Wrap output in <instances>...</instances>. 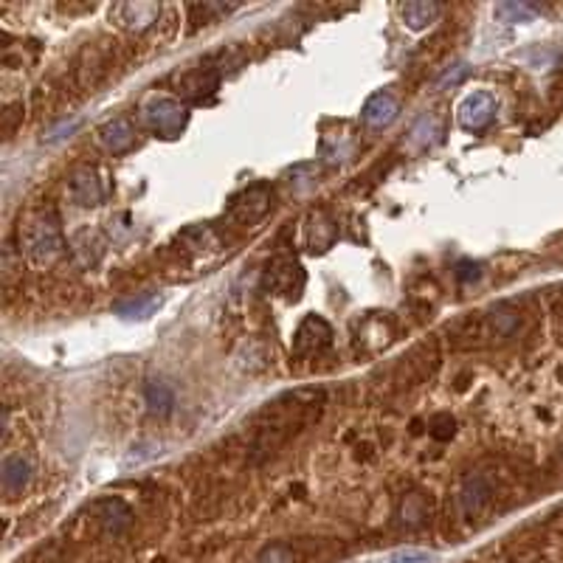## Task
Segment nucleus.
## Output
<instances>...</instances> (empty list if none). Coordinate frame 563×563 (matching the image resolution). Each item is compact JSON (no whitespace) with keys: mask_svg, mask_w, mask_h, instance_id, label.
Wrapping results in <instances>:
<instances>
[{"mask_svg":"<svg viewBox=\"0 0 563 563\" xmlns=\"http://www.w3.org/2000/svg\"><path fill=\"white\" fill-rule=\"evenodd\" d=\"M65 251V237L59 229V217L54 212H37L26 217V223L20 226V254L39 265H48L59 259Z\"/></svg>","mask_w":563,"mask_h":563,"instance_id":"nucleus-1","label":"nucleus"},{"mask_svg":"<svg viewBox=\"0 0 563 563\" xmlns=\"http://www.w3.org/2000/svg\"><path fill=\"white\" fill-rule=\"evenodd\" d=\"M141 122L160 138H178L189 125V108L172 96H150L141 105Z\"/></svg>","mask_w":563,"mask_h":563,"instance_id":"nucleus-2","label":"nucleus"},{"mask_svg":"<svg viewBox=\"0 0 563 563\" xmlns=\"http://www.w3.org/2000/svg\"><path fill=\"white\" fill-rule=\"evenodd\" d=\"M271 186L268 184H254L246 192H239L229 204V217L239 226H254L256 220H263L271 212Z\"/></svg>","mask_w":563,"mask_h":563,"instance_id":"nucleus-3","label":"nucleus"},{"mask_svg":"<svg viewBox=\"0 0 563 563\" xmlns=\"http://www.w3.org/2000/svg\"><path fill=\"white\" fill-rule=\"evenodd\" d=\"M456 118L468 133L488 130L493 125V118H496V99L488 91H473L459 102Z\"/></svg>","mask_w":563,"mask_h":563,"instance_id":"nucleus-4","label":"nucleus"},{"mask_svg":"<svg viewBox=\"0 0 563 563\" xmlns=\"http://www.w3.org/2000/svg\"><path fill=\"white\" fill-rule=\"evenodd\" d=\"M265 285L282 296H299L301 285H305V271L293 256H276L265 271Z\"/></svg>","mask_w":563,"mask_h":563,"instance_id":"nucleus-5","label":"nucleus"},{"mask_svg":"<svg viewBox=\"0 0 563 563\" xmlns=\"http://www.w3.org/2000/svg\"><path fill=\"white\" fill-rule=\"evenodd\" d=\"M330 338H333V330H330L327 321L321 316H307L293 335V352L299 358L316 355L330 344Z\"/></svg>","mask_w":563,"mask_h":563,"instance_id":"nucleus-6","label":"nucleus"},{"mask_svg":"<svg viewBox=\"0 0 563 563\" xmlns=\"http://www.w3.org/2000/svg\"><path fill=\"white\" fill-rule=\"evenodd\" d=\"M160 17V6L158 4H141V0H135V4H116L110 9V20L125 31H147L152 23H158Z\"/></svg>","mask_w":563,"mask_h":563,"instance_id":"nucleus-7","label":"nucleus"},{"mask_svg":"<svg viewBox=\"0 0 563 563\" xmlns=\"http://www.w3.org/2000/svg\"><path fill=\"white\" fill-rule=\"evenodd\" d=\"M490 501H493V485H490L488 476L473 473V476H468L465 481H462V488H459V510H462V515H465V518L481 515L490 507Z\"/></svg>","mask_w":563,"mask_h":563,"instance_id":"nucleus-8","label":"nucleus"},{"mask_svg":"<svg viewBox=\"0 0 563 563\" xmlns=\"http://www.w3.org/2000/svg\"><path fill=\"white\" fill-rule=\"evenodd\" d=\"M68 197L74 200L76 206L82 209H91V206H99L105 200V186L102 180H99V172L96 169H76L68 180Z\"/></svg>","mask_w":563,"mask_h":563,"instance_id":"nucleus-9","label":"nucleus"},{"mask_svg":"<svg viewBox=\"0 0 563 563\" xmlns=\"http://www.w3.org/2000/svg\"><path fill=\"white\" fill-rule=\"evenodd\" d=\"M400 113V105H397V99L389 93V91H377L375 96L367 99V105L364 110H360V118H364V125L372 127V130H384L389 127L394 118Z\"/></svg>","mask_w":563,"mask_h":563,"instance_id":"nucleus-10","label":"nucleus"},{"mask_svg":"<svg viewBox=\"0 0 563 563\" xmlns=\"http://www.w3.org/2000/svg\"><path fill=\"white\" fill-rule=\"evenodd\" d=\"M99 141H102L105 150H110L113 155H122L135 144V127L125 116L110 118V122H105L102 130H99Z\"/></svg>","mask_w":563,"mask_h":563,"instance_id":"nucleus-11","label":"nucleus"},{"mask_svg":"<svg viewBox=\"0 0 563 563\" xmlns=\"http://www.w3.org/2000/svg\"><path fill=\"white\" fill-rule=\"evenodd\" d=\"M96 515L102 521V527L110 533V535H122L130 524H133V513L125 501L118 498H105L96 505Z\"/></svg>","mask_w":563,"mask_h":563,"instance_id":"nucleus-12","label":"nucleus"},{"mask_svg":"<svg viewBox=\"0 0 563 563\" xmlns=\"http://www.w3.org/2000/svg\"><path fill=\"white\" fill-rule=\"evenodd\" d=\"M0 481H4V490L6 493H20L23 488H29L31 481V462L20 454H12L4 459V465H0Z\"/></svg>","mask_w":563,"mask_h":563,"instance_id":"nucleus-13","label":"nucleus"},{"mask_svg":"<svg viewBox=\"0 0 563 563\" xmlns=\"http://www.w3.org/2000/svg\"><path fill=\"white\" fill-rule=\"evenodd\" d=\"M71 251H74V256L79 259V265H85V268H91V265H96L99 259H102V254H105V243H102V237H99L96 231H79V234H74L71 237Z\"/></svg>","mask_w":563,"mask_h":563,"instance_id":"nucleus-14","label":"nucleus"},{"mask_svg":"<svg viewBox=\"0 0 563 563\" xmlns=\"http://www.w3.org/2000/svg\"><path fill=\"white\" fill-rule=\"evenodd\" d=\"M439 6L437 4H426V0H417V4H406V6H400V17H403V23L411 29V31H422V29H429L434 20L439 17Z\"/></svg>","mask_w":563,"mask_h":563,"instance_id":"nucleus-15","label":"nucleus"},{"mask_svg":"<svg viewBox=\"0 0 563 563\" xmlns=\"http://www.w3.org/2000/svg\"><path fill=\"white\" fill-rule=\"evenodd\" d=\"M144 400H147V406L152 414H169L172 406H175V392L172 386L167 384V380H147V386H144Z\"/></svg>","mask_w":563,"mask_h":563,"instance_id":"nucleus-16","label":"nucleus"},{"mask_svg":"<svg viewBox=\"0 0 563 563\" xmlns=\"http://www.w3.org/2000/svg\"><path fill=\"white\" fill-rule=\"evenodd\" d=\"M158 305H160L158 293H141V296L125 301V305H118L116 313H118V316H125V318H144V316H150Z\"/></svg>","mask_w":563,"mask_h":563,"instance_id":"nucleus-17","label":"nucleus"},{"mask_svg":"<svg viewBox=\"0 0 563 563\" xmlns=\"http://www.w3.org/2000/svg\"><path fill=\"white\" fill-rule=\"evenodd\" d=\"M217 74L212 71H195L184 79V93L195 96V99H204L206 93H214L217 91Z\"/></svg>","mask_w":563,"mask_h":563,"instance_id":"nucleus-18","label":"nucleus"},{"mask_svg":"<svg viewBox=\"0 0 563 563\" xmlns=\"http://www.w3.org/2000/svg\"><path fill=\"white\" fill-rule=\"evenodd\" d=\"M426 518H429L426 496H420V493L406 496V501H403V510H400V521H403V524H409V527H417V524H422V521H426Z\"/></svg>","mask_w":563,"mask_h":563,"instance_id":"nucleus-19","label":"nucleus"},{"mask_svg":"<svg viewBox=\"0 0 563 563\" xmlns=\"http://www.w3.org/2000/svg\"><path fill=\"white\" fill-rule=\"evenodd\" d=\"M496 14L505 20V23H527V20H533L538 14V6H530V4H498Z\"/></svg>","mask_w":563,"mask_h":563,"instance_id":"nucleus-20","label":"nucleus"},{"mask_svg":"<svg viewBox=\"0 0 563 563\" xmlns=\"http://www.w3.org/2000/svg\"><path fill=\"white\" fill-rule=\"evenodd\" d=\"M490 325H493V335L498 338H507L515 327H518V316L507 307H498L493 316H490Z\"/></svg>","mask_w":563,"mask_h":563,"instance_id":"nucleus-21","label":"nucleus"},{"mask_svg":"<svg viewBox=\"0 0 563 563\" xmlns=\"http://www.w3.org/2000/svg\"><path fill=\"white\" fill-rule=\"evenodd\" d=\"M256 563H296V555L285 544H268L256 555Z\"/></svg>","mask_w":563,"mask_h":563,"instance_id":"nucleus-22","label":"nucleus"},{"mask_svg":"<svg viewBox=\"0 0 563 563\" xmlns=\"http://www.w3.org/2000/svg\"><path fill=\"white\" fill-rule=\"evenodd\" d=\"M437 130H439V122H437V118H434V116H422V118H420V125L414 127L411 135L420 141V144H431L434 135H437Z\"/></svg>","mask_w":563,"mask_h":563,"instance_id":"nucleus-23","label":"nucleus"},{"mask_svg":"<svg viewBox=\"0 0 563 563\" xmlns=\"http://www.w3.org/2000/svg\"><path fill=\"white\" fill-rule=\"evenodd\" d=\"M437 558L431 552H420V550H403V552H397L392 555L389 563H434Z\"/></svg>","mask_w":563,"mask_h":563,"instance_id":"nucleus-24","label":"nucleus"},{"mask_svg":"<svg viewBox=\"0 0 563 563\" xmlns=\"http://www.w3.org/2000/svg\"><path fill=\"white\" fill-rule=\"evenodd\" d=\"M479 276H481V268L476 263H462L456 268V279L462 282V285H468V282H476Z\"/></svg>","mask_w":563,"mask_h":563,"instance_id":"nucleus-25","label":"nucleus"},{"mask_svg":"<svg viewBox=\"0 0 563 563\" xmlns=\"http://www.w3.org/2000/svg\"><path fill=\"white\" fill-rule=\"evenodd\" d=\"M76 127H79V122H71V125L65 122V125H59L56 130H51V133L46 135V141H59V138H65V133H74Z\"/></svg>","mask_w":563,"mask_h":563,"instance_id":"nucleus-26","label":"nucleus"}]
</instances>
